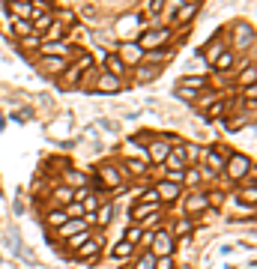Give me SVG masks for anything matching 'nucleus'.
Returning <instances> with one entry per match:
<instances>
[{
  "label": "nucleus",
  "instance_id": "1",
  "mask_svg": "<svg viewBox=\"0 0 257 269\" xmlns=\"http://www.w3.org/2000/svg\"><path fill=\"white\" fill-rule=\"evenodd\" d=\"M171 39H173V27H144L135 42L141 45V51L147 54V51H155V48L171 45Z\"/></svg>",
  "mask_w": 257,
  "mask_h": 269
},
{
  "label": "nucleus",
  "instance_id": "2",
  "mask_svg": "<svg viewBox=\"0 0 257 269\" xmlns=\"http://www.w3.org/2000/svg\"><path fill=\"white\" fill-rule=\"evenodd\" d=\"M222 174L227 179H233V182H242L248 174H254V161L248 159V156H242V153H227Z\"/></svg>",
  "mask_w": 257,
  "mask_h": 269
},
{
  "label": "nucleus",
  "instance_id": "3",
  "mask_svg": "<svg viewBox=\"0 0 257 269\" xmlns=\"http://www.w3.org/2000/svg\"><path fill=\"white\" fill-rule=\"evenodd\" d=\"M93 177L102 182V189L108 192V189H120L123 182H129V179L123 177V171H120V161H105L102 168L93 174Z\"/></svg>",
  "mask_w": 257,
  "mask_h": 269
},
{
  "label": "nucleus",
  "instance_id": "4",
  "mask_svg": "<svg viewBox=\"0 0 257 269\" xmlns=\"http://www.w3.org/2000/svg\"><path fill=\"white\" fill-rule=\"evenodd\" d=\"M173 249H176V242H173V236L165 227H159V231H153V239H150V254H153L155 260L159 257H173Z\"/></svg>",
  "mask_w": 257,
  "mask_h": 269
},
{
  "label": "nucleus",
  "instance_id": "5",
  "mask_svg": "<svg viewBox=\"0 0 257 269\" xmlns=\"http://www.w3.org/2000/svg\"><path fill=\"white\" fill-rule=\"evenodd\" d=\"M144 24H147V18H144V12H129V15L117 18V36H120L123 42H129V36L137 33L141 36V30H144Z\"/></svg>",
  "mask_w": 257,
  "mask_h": 269
},
{
  "label": "nucleus",
  "instance_id": "6",
  "mask_svg": "<svg viewBox=\"0 0 257 269\" xmlns=\"http://www.w3.org/2000/svg\"><path fill=\"white\" fill-rule=\"evenodd\" d=\"M176 141L171 132H165V135H155V138H150V161L153 164H165V159L171 156V143ZM147 161V164H150Z\"/></svg>",
  "mask_w": 257,
  "mask_h": 269
},
{
  "label": "nucleus",
  "instance_id": "7",
  "mask_svg": "<svg viewBox=\"0 0 257 269\" xmlns=\"http://www.w3.org/2000/svg\"><path fill=\"white\" fill-rule=\"evenodd\" d=\"M69 63L72 60H63V57H36V69L42 72V78H48V81H57L69 69Z\"/></svg>",
  "mask_w": 257,
  "mask_h": 269
},
{
  "label": "nucleus",
  "instance_id": "8",
  "mask_svg": "<svg viewBox=\"0 0 257 269\" xmlns=\"http://www.w3.org/2000/svg\"><path fill=\"white\" fill-rule=\"evenodd\" d=\"M224 150L219 147H206L204 150V177H222L224 171Z\"/></svg>",
  "mask_w": 257,
  "mask_h": 269
},
{
  "label": "nucleus",
  "instance_id": "9",
  "mask_svg": "<svg viewBox=\"0 0 257 269\" xmlns=\"http://www.w3.org/2000/svg\"><path fill=\"white\" fill-rule=\"evenodd\" d=\"M230 33H233V48H230L233 54L245 51V48H248V51H254V27H251V24H245V21H242V24H236Z\"/></svg>",
  "mask_w": 257,
  "mask_h": 269
},
{
  "label": "nucleus",
  "instance_id": "10",
  "mask_svg": "<svg viewBox=\"0 0 257 269\" xmlns=\"http://www.w3.org/2000/svg\"><path fill=\"white\" fill-rule=\"evenodd\" d=\"M120 57V63L126 69H132V66H141L144 63V51H141V45H137L135 39H129V42H120V51H114Z\"/></svg>",
  "mask_w": 257,
  "mask_h": 269
},
{
  "label": "nucleus",
  "instance_id": "11",
  "mask_svg": "<svg viewBox=\"0 0 257 269\" xmlns=\"http://www.w3.org/2000/svg\"><path fill=\"white\" fill-rule=\"evenodd\" d=\"M126 87H129L126 81H120V78H114V75H108V72L99 69V75H96V84H93V90H90V93H108V96H114V93H123Z\"/></svg>",
  "mask_w": 257,
  "mask_h": 269
},
{
  "label": "nucleus",
  "instance_id": "12",
  "mask_svg": "<svg viewBox=\"0 0 257 269\" xmlns=\"http://www.w3.org/2000/svg\"><path fill=\"white\" fill-rule=\"evenodd\" d=\"M197 12H201V3H197V0H183L180 9H176L171 18H173V24H176L180 30H189V21L197 15ZM176 27H173V30H176Z\"/></svg>",
  "mask_w": 257,
  "mask_h": 269
},
{
  "label": "nucleus",
  "instance_id": "13",
  "mask_svg": "<svg viewBox=\"0 0 257 269\" xmlns=\"http://www.w3.org/2000/svg\"><path fill=\"white\" fill-rule=\"evenodd\" d=\"M155 197H159V203L162 206H171V203H176L180 200V195H183V185H173V182H168V179H159L153 185Z\"/></svg>",
  "mask_w": 257,
  "mask_h": 269
},
{
  "label": "nucleus",
  "instance_id": "14",
  "mask_svg": "<svg viewBox=\"0 0 257 269\" xmlns=\"http://www.w3.org/2000/svg\"><path fill=\"white\" fill-rule=\"evenodd\" d=\"M102 249H105V236H102V233H93V239L84 242V245L75 251L72 257H75V260H90V263H96V257L102 254Z\"/></svg>",
  "mask_w": 257,
  "mask_h": 269
},
{
  "label": "nucleus",
  "instance_id": "15",
  "mask_svg": "<svg viewBox=\"0 0 257 269\" xmlns=\"http://www.w3.org/2000/svg\"><path fill=\"white\" fill-rule=\"evenodd\" d=\"M183 206H186V218H194V215H201V213H206V210H209V197H206V192L194 189L191 195H186Z\"/></svg>",
  "mask_w": 257,
  "mask_h": 269
},
{
  "label": "nucleus",
  "instance_id": "16",
  "mask_svg": "<svg viewBox=\"0 0 257 269\" xmlns=\"http://www.w3.org/2000/svg\"><path fill=\"white\" fill-rule=\"evenodd\" d=\"M102 63H105V69L108 75H114V78H120V81H126V75H129V69L120 63V57L114 51H102Z\"/></svg>",
  "mask_w": 257,
  "mask_h": 269
},
{
  "label": "nucleus",
  "instance_id": "17",
  "mask_svg": "<svg viewBox=\"0 0 257 269\" xmlns=\"http://www.w3.org/2000/svg\"><path fill=\"white\" fill-rule=\"evenodd\" d=\"M6 12L9 18H15V21H33V3H24V0H15V3H6Z\"/></svg>",
  "mask_w": 257,
  "mask_h": 269
},
{
  "label": "nucleus",
  "instance_id": "18",
  "mask_svg": "<svg viewBox=\"0 0 257 269\" xmlns=\"http://www.w3.org/2000/svg\"><path fill=\"white\" fill-rule=\"evenodd\" d=\"M165 231L171 233L173 239H176V236H180V239H183V242H189L191 231H194V218H186V215H183V218H176V221H173L171 227H165Z\"/></svg>",
  "mask_w": 257,
  "mask_h": 269
},
{
  "label": "nucleus",
  "instance_id": "19",
  "mask_svg": "<svg viewBox=\"0 0 257 269\" xmlns=\"http://www.w3.org/2000/svg\"><path fill=\"white\" fill-rule=\"evenodd\" d=\"M63 174V185L66 189H72V192H78V189H87V174L84 171H75V168H66V171H60Z\"/></svg>",
  "mask_w": 257,
  "mask_h": 269
},
{
  "label": "nucleus",
  "instance_id": "20",
  "mask_svg": "<svg viewBox=\"0 0 257 269\" xmlns=\"http://www.w3.org/2000/svg\"><path fill=\"white\" fill-rule=\"evenodd\" d=\"M222 54H224V45H222V33H215V36H212V39H209V45H206V48H204V60H206V66L212 69V63H215V60H219Z\"/></svg>",
  "mask_w": 257,
  "mask_h": 269
},
{
  "label": "nucleus",
  "instance_id": "21",
  "mask_svg": "<svg viewBox=\"0 0 257 269\" xmlns=\"http://www.w3.org/2000/svg\"><path fill=\"white\" fill-rule=\"evenodd\" d=\"M176 87H183V90H191V93H201V90H206L209 87V78L206 75H183L180 81H176Z\"/></svg>",
  "mask_w": 257,
  "mask_h": 269
},
{
  "label": "nucleus",
  "instance_id": "22",
  "mask_svg": "<svg viewBox=\"0 0 257 269\" xmlns=\"http://www.w3.org/2000/svg\"><path fill=\"white\" fill-rule=\"evenodd\" d=\"M176 48L173 45H165V48H155V51H147L144 54V63H153V66H165V60H171Z\"/></svg>",
  "mask_w": 257,
  "mask_h": 269
},
{
  "label": "nucleus",
  "instance_id": "23",
  "mask_svg": "<svg viewBox=\"0 0 257 269\" xmlns=\"http://www.w3.org/2000/svg\"><path fill=\"white\" fill-rule=\"evenodd\" d=\"M111 221H114V203H111V200H102V203H99V210L93 213V224L108 227Z\"/></svg>",
  "mask_w": 257,
  "mask_h": 269
},
{
  "label": "nucleus",
  "instance_id": "24",
  "mask_svg": "<svg viewBox=\"0 0 257 269\" xmlns=\"http://www.w3.org/2000/svg\"><path fill=\"white\" fill-rule=\"evenodd\" d=\"M81 231H87V221H84V218H69L66 224H63V227L57 231V236H60V239L66 242V239H72L75 233H81Z\"/></svg>",
  "mask_w": 257,
  "mask_h": 269
},
{
  "label": "nucleus",
  "instance_id": "25",
  "mask_svg": "<svg viewBox=\"0 0 257 269\" xmlns=\"http://www.w3.org/2000/svg\"><path fill=\"white\" fill-rule=\"evenodd\" d=\"M135 75H137V78H135L137 84H147V81H155V78L162 75V66H153V63H141Z\"/></svg>",
  "mask_w": 257,
  "mask_h": 269
},
{
  "label": "nucleus",
  "instance_id": "26",
  "mask_svg": "<svg viewBox=\"0 0 257 269\" xmlns=\"http://www.w3.org/2000/svg\"><path fill=\"white\" fill-rule=\"evenodd\" d=\"M93 227H87V231H81V233H75V236H72V239H66V249H69V254H75V251L81 249V245H84V242H90V239H93Z\"/></svg>",
  "mask_w": 257,
  "mask_h": 269
},
{
  "label": "nucleus",
  "instance_id": "27",
  "mask_svg": "<svg viewBox=\"0 0 257 269\" xmlns=\"http://www.w3.org/2000/svg\"><path fill=\"white\" fill-rule=\"evenodd\" d=\"M45 221H48V227H54V231H60V227L66 224L69 218H66V213H63L60 206H51V210L45 213Z\"/></svg>",
  "mask_w": 257,
  "mask_h": 269
},
{
  "label": "nucleus",
  "instance_id": "28",
  "mask_svg": "<svg viewBox=\"0 0 257 269\" xmlns=\"http://www.w3.org/2000/svg\"><path fill=\"white\" fill-rule=\"evenodd\" d=\"M219 117H227V99H219V102H212V105L204 111V120H219Z\"/></svg>",
  "mask_w": 257,
  "mask_h": 269
},
{
  "label": "nucleus",
  "instance_id": "29",
  "mask_svg": "<svg viewBox=\"0 0 257 269\" xmlns=\"http://www.w3.org/2000/svg\"><path fill=\"white\" fill-rule=\"evenodd\" d=\"M72 200H75V192H72V189H66V185H54L51 189V203H63V206H66Z\"/></svg>",
  "mask_w": 257,
  "mask_h": 269
},
{
  "label": "nucleus",
  "instance_id": "30",
  "mask_svg": "<svg viewBox=\"0 0 257 269\" xmlns=\"http://www.w3.org/2000/svg\"><path fill=\"white\" fill-rule=\"evenodd\" d=\"M155 213H162V210L147 206V203H141V200H137L135 206H132V221H147V215H155Z\"/></svg>",
  "mask_w": 257,
  "mask_h": 269
},
{
  "label": "nucleus",
  "instance_id": "31",
  "mask_svg": "<svg viewBox=\"0 0 257 269\" xmlns=\"http://www.w3.org/2000/svg\"><path fill=\"white\" fill-rule=\"evenodd\" d=\"M251 123V117H245V114H236V117H224V129L227 132H240L245 126Z\"/></svg>",
  "mask_w": 257,
  "mask_h": 269
},
{
  "label": "nucleus",
  "instance_id": "32",
  "mask_svg": "<svg viewBox=\"0 0 257 269\" xmlns=\"http://www.w3.org/2000/svg\"><path fill=\"white\" fill-rule=\"evenodd\" d=\"M24 36H33V24L30 21H12V39H24Z\"/></svg>",
  "mask_w": 257,
  "mask_h": 269
},
{
  "label": "nucleus",
  "instance_id": "33",
  "mask_svg": "<svg viewBox=\"0 0 257 269\" xmlns=\"http://www.w3.org/2000/svg\"><path fill=\"white\" fill-rule=\"evenodd\" d=\"M233 60H236V54L233 51H224L215 63H212V72H227L230 66H233Z\"/></svg>",
  "mask_w": 257,
  "mask_h": 269
},
{
  "label": "nucleus",
  "instance_id": "34",
  "mask_svg": "<svg viewBox=\"0 0 257 269\" xmlns=\"http://www.w3.org/2000/svg\"><path fill=\"white\" fill-rule=\"evenodd\" d=\"M201 182H204V174H201V171H194V168H186V174H183V185L197 189Z\"/></svg>",
  "mask_w": 257,
  "mask_h": 269
},
{
  "label": "nucleus",
  "instance_id": "35",
  "mask_svg": "<svg viewBox=\"0 0 257 269\" xmlns=\"http://www.w3.org/2000/svg\"><path fill=\"white\" fill-rule=\"evenodd\" d=\"M135 251H137V249H135V245H129V242H117L111 254H114L117 260H129V257H135Z\"/></svg>",
  "mask_w": 257,
  "mask_h": 269
},
{
  "label": "nucleus",
  "instance_id": "36",
  "mask_svg": "<svg viewBox=\"0 0 257 269\" xmlns=\"http://www.w3.org/2000/svg\"><path fill=\"white\" fill-rule=\"evenodd\" d=\"M39 45H42V36H24V39H18V51H39Z\"/></svg>",
  "mask_w": 257,
  "mask_h": 269
},
{
  "label": "nucleus",
  "instance_id": "37",
  "mask_svg": "<svg viewBox=\"0 0 257 269\" xmlns=\"http://www.w3.org/2000/svg\"><path fill=\"white\" fill-rule=\"evenodd\" d=\"M219 99H222V93H219V90H206V93H197V99H194V102H197L201 108H209L212 102H219Z\"/></svg>",
  "mask_w": 257,
  "mask_h": 269
},
{
  "label": "nucleus",
  "instance_id": "38",
  "mask_svg": "<svg viewBox=\"0 0 257 269\" xmlns=\"http://www.w3.org/2000/svg\"><path fill=\"white\" fill-rule=\"evenodd\" d=\"M0 33H6L12 39V18L6 12V3H0Z\"/></svg>",
  "mask_w": 257,
  "mask_h": 269
},
{
  "label": "nucleus",
  "instance_id": "39",
  "mask_svg": "<svg viewBox=\"0 0 257 269\" xmlns=\"http://www.w3.org/2000/svg\"><path fill=\"white\" fill-rule=\"evenodd\" d=\"M141 239H144V227H129V231L123 233V242H129V245H141Z\"/></svg>",
  "mask_w": 257,
  "mask_h": 269
},
{
  "label": "nucleus",
  "instance_id": "40",
  "mask_svg": "<svg viewBox=\"0 0 257 269\" xmlns=\"http://www.w3.org/2000/svg\"><path fill=\"white\" fill-rule=\"evenodd\" d=\"M254 78H257V69H254V60H251V63H248V69L240 75V84H242V87H254Z\"/></svg>",
  "mask_w": 257,
  "mask_h": 269
},
{
  "label": "nucleus",
  "instance_id": "41",
  "mask_svg": "<svg viewBox=\"0 0 257 269\" xmlns=\"http://www.w3.org/2000/svg\"><path fill=\"white\" fill-rule=\"evenodd\" d=\"M63 213H66V218H84V206H81L78 200H72V203L63 206Z\"/></svg>",
  "mask_w": 257,
  "mask_h": 269
},
{
  "label": "nucleus",
  "instance_id": "42",
  "mask_svg": "<svg viewBox=\"0 0 257 269\" xmlns=\"http://www.w3.org/2000/svg\"><path fill=\"white\" fill-rule=\"evenodd\" d=\"M132 269H155V257L150 254V251H144L141 257H137V263Z\"/></svg>",
  "mask_w": 257,
  "mask_h": 269
},
{
  "label": "nucleus",
  "instance_id": "43",
  "mask_svg": "<svg viewBox=\"0 0 257 269\" xmlns=\"http://www.w3.org/2000/svg\"><path fill=\"white\" fill-rule=\"evenodd\" d=\"M173 96H176L180 102H186V105H191V102L197 99V93H191V90H183V87H173Z\"/></svg>",
  "mask_w": 257,
  "mask_h": 269
},
{
  "label": "nucleus",
  "instance_id": "44",
  "mask_svg": "<svg viewBox=\"0 0 257 269\" xmlns=\"http://www.w3.org/2000/svg\"><path fill=\"white\" fill-rule=\"evenodd\" d=\"M162 12H165V0H150V3H147V15L150 18L162 15Z\"/></svg>",
  "mask_w": 257,
  "mask_h": 269
},
{
  "label": "nucleus",
  "instance_id": "45",
  "mask_svg": "<svg viewBox=\"0 0 257 269\" xmlns=\"http://www.w3.org/2000/svg\"><path fill=\"white\" fill-rule=\"evenodd\" d=\"M155 269H173V257H159V260H155Z\"/></svg>",
  "mask_w": 257,
  "mask_h": 269
},
{
  "label": "nucleus",
  "instance_id": "46",
  "mask_svg": "<svg viewBox=\"0 0 257 269\" xmlns=\"http://www.w3.org/2000/svg\"><path fill=\"white\" fill-rule=\"evenodd\" d=\"M102 129L105 132H120V126L114 123V120H102Z\"/></svg>",
  "mask_w": 257,
  "mask_h": 269
},
{
  "label": "nucleus",
  "instance_id": "47",
  "mask_svg": "<svg viewBox=\"0 0 257 269\" xmlns=\"http://www.w3.org/2000/svg\"><path fill=\"white\" fill-rule=\"evenodd\" d=\"M120 269H132V266H129V263H123V266H120Z\"/></svg>",
  "mask_w": 257,
  "mask_h": 269
},
{
  "label": "nucleus",
  "instance_id": "48",
  "mask_svg": "<svg viewBox=\"0 0 257 269\" xmlns=\"http://www.w3.org/2000/svg\"><path fill=\"white\" fill-rule=\"evenodd\" d=\"M180 269H191V266H180Z\"/></svg>",
  "mask_w": 257,
  "mask_h": 269
}]
</instances>
